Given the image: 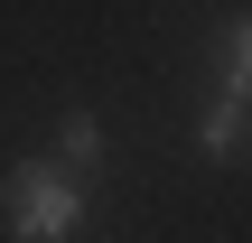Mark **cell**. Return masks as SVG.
Returning <instances> with one entry per match:
<instances>
[{
    "instance_id": "6da1fadb",
    "label": "cell",
    "mask_w": 252,
    "mask_h": 243,
    "mask_svg": "<svg viewBox=\"0 0 252 243\" xmlns=\"http://www.w3.org/2000/svg\"><path fill=\"white\" fill-rule=\"evenodd\" d=\"M84 225V197H75V178H56V169H19L9 178V234L28 243H56Z\"/></svg>"
},
{
    "instance_id": "7a4b0ae2",
    "label": "cell",
    "mask_w": 252,
    "mask_h": 243,
    "mask_svg": "<svg viewBox=\"0 0 252 243\" xmlns=\"http://www.w3.org/2000/svg\"><path fill=\"white\" fill-rule=\"evenodd\" d=\"M206 150H215V159H234V150H243V94H224V103L206 112Z\"/></svg>"
},
{
    "instance_id": "3957f363",
    "label": "cell",
    "mask_w": 252,
    "mask_h": 243,
    "mask_svg": "<svg viewBox=\"0 0 252 243\" xmlns=\"http://www.w3.org/2000/svg\"><path fill=\"white\" fill-rule=\"evenodd\" d=\"M94 150H103V131H94V112H75V122H65V159L94 169Z\"/></svg>"
},
{
    "instance_id": "277c9868",
    "label": "cell",
    "mask_w": 252,
    "mask_h": 243,
    "mask_svg": "<svg viewBox=\"0 0 252 243\" xmlns=\"http://www.w3.org/2000/svg\"><path fill=\"white\" fill-rule=\"evenodd\" d=\"M224 94L252 103V28H234V75H224Z\"/></svg>"
}]
</instances>
